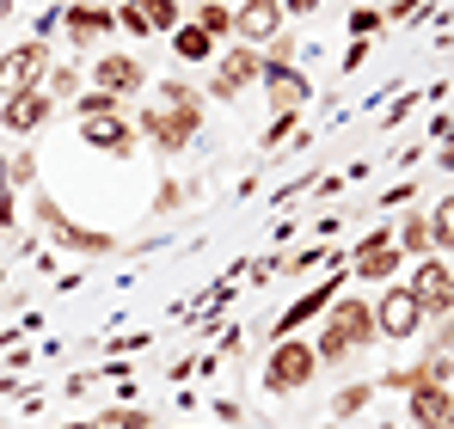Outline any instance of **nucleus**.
<instances>
[{
	"label": "nucleus",
	"mask_w": 454,
	"mask_h": 429,
	"mask_svg": "<svg viewBox=\"0 0 454 429\" xmlns=\"http://www.w3.org/2000/svg\"><path fill=\"white\" fill-rule=\"evenodd\" d=\"M380 338L375 325V307L369 300H332V313H325V332H319V362H350L356 350H369Z\"/></svg>",
	"instance_id": "obj_1"
},
{
	"label": "nucleus",
	"mask_w": 454,
	"mask_h": 429,
	"mask_svg": "<svg viewBox=\"0 0 454 429\" xmlns=\"http://www.w3.org/2000/svg\"><path fill=\"white\" fill-rule=\"evenodd\" d=\"M313 374H319V350L313 344H301V338L270 344V356H264V386L270 393H301V386H313Z\"/></svg>",
	"instance_id": "obj_2"
},
{
	"label": "nucleus",
	"mask_w": 454,
	"mask_h": 429,
	"mask_svg": "<svg viewBox=\"0 0 454 429\" xmlns=\"http://www.w3.org/2000/svg\"><path fill=\"white\" fill-rule=\"evenodd\" d=\"M50 50L31 37V43H12V50H0V98H19V92H43V80H50Z\"/></svg>",
	"instance_id": "obj_3"
},
{
	"label": "nucleus",
	"mask_w": 454,
	"mask_h": 429,
	"mask_svg": "<svg viewBox=\"0 0 454 429\" xmlns=\"http://www.w3.org/2000/svg\"><path fill=\"white\" fill-rule=\"evenodd\" d=\"M203 129V111H178V105H148L142 111V136H148L160 153H184Z\"/></svg>",
	"instance_id": "obj_4"
},
{
	"label": "nucleus",
	"mask_w": 454,
	"mask_h": 429,
	"mask_svg": "<svg viewBox=\"0 0 454 429\" xmlns=\"http://www.w3.org/2000/svg\"><path fill=\"white\" fill-rule=\"evenodd\" d=\"M405 288H411V300L424 307V319H454V270L442 258H424Z\"/></svg>",
	"instance_id": "obj_5"
},
{
	"label": "nucleus",
	"mask_w": 454,
	"mask_h": 429,
	"mask_svg": "<svg viewBox=\"0 0 454 429\" xmlns=\"http://www.w3.org/2000/svg\"><path fill=\"white\" fill-rule=\"evenodd\" d=\"M37 221H43V227L56 233V246H62V252H80V258H105V252H117V239H111V233L74 227V221L56 209V203H37Z\"/></svg>",
	"instance_id": "obj_6"
},
{
	"label": "nucleus",
	"mask_w": 454,
	"mask_h": 429,
	"mask_svg": "<svg viewBox=\"0 0 454 429\" xmlns=\"http://www.w3.org/2000/svg\"><path fill=\"white\" fill-rule=\"evenodd\" d=\"M252 80H264V56L239 43V50H227L222 62H215V86H209V98H215V105H233Z\"/></svg>",
	"instance_id": "obj_7"
},
{
	"label": "nucleus",
	"mask_w": 454,
	"mask_h": 429,
	"mask_svg": "<svg viewBox=\"0 0 454 429\" xmlns=\"http://www.w3.org/2000/svg\"><path fill=\"white\" fill-rule=\"evenodd\" d=\"M375 325H380V338L405 344V338H418V325H424V307L411 300V288H387V294L375 300Z\"/></svg>",
	"instance_id": "obj_8"
},
{
	"label": "nucleus",
	"mask_w": 454,
	"mask_h": 429,
	"mask_svg": "<svg viewBox=\"0 0 454 429\" xmlns=\"http://www.w3.org/2000/svg\"><path fill=\"white\" fill-rule=\"evenodd\" d=\"M264 98H270L283 117H295L307 98H313V80H307L295 62H264Z\"/></svg>",
	"instance_id": "obj_9"
},
{
	"label": "nucleus",
	"mask_w": 454,
	"mask_h": 429,
	"mask_svg": "<svg viewBox=\"0 0 454 429\" xmlns=\"http://www.w3.org/2000/svg\"><path fill=\"white\" fill-rule=\"evenodd\" d=\"M405 393H411L405 411H411V424H418V429H449L454 424V393H449V386H436V380H411Z\"/></svg>",
	"instance_id": "obj_10"
},
{
	"label": "nucleus",
	"mask_w": 454,
	"mask_h": 429,
	"mask_svg": "<svg viewBox=\"0 0 454 429\" xmlns=\"http://www.w3.org/2000/svg\"><path fill=\"white\" fill-rule=\"evenodd\" d=\"M233 31L246 37V50L277 43V37H283V0H246V6L233 12Z\"/></svg>",
	"instance_id": "obj_11"
},
{
	"label": "nucleus",
	"mask_w": 454,
	"mask_h": 429,
	"mask_svg": "<svg viewBox=\"0 0 454 429\" xmlns=\"http://www.w3.org/2000/svg\"><path fill=\"white\" fill-rule=\"evenodd\" d=\"M56 117V98L50 92H19V98H0V129H12V136H31V129H43Z\"/></svg>",
	"instance_id": "obj_12"
},
{
	"label": "nucleus",
	"mask_w": 454,
	"mask_h": 429,
	"mask_svg": "<svg viewBox=\"0 0 454 429\" xmlns=\"http://www.w3.org/2000/svg\"><path fill=\"white\" fill-rule=\"evenodd\" d=\"M92 80H98V92H111L117 105H123V98H136V92L148 86V74H142V62H136V56H98Z\"/></svg>",
	"instance_id": "obj_13"
},
{
	"label": "nucleus",
	"mask_w": 454,
	"mask_h": 429,
	"mask_svg": "<svg viewBox=\"0 0 454 429\" xmlns=\"http://www.w3.org/2000/svg\"><path fill=\"white\" fill-rule=\"evenodd\" d=\"M80 142L98 147V153H117V160H123V153L136 147V123H129L123 111H111V117H86V123H80Z\"/></svg>",
	"instance_id": "obj_14"
},
{
	"label": "nucleus",
	"mask_w": 454,
	"mask_h": 429,
	"mask_svg": "<svg viewBox=\"0 0 454 429\" xmlns=\"http://www.w3.org/2000/svg\"><path fill=\"white\" fill-rule=\"evenodd\" d=\"M399 258H405V252H399V239H393V233H369V239L356 246V258H350V264H356V277H363V283H387V277L399 270Z\"/></svg>",
	"instance_id": "obj_15"
},
{
	"label": "nucleus",
	"mask_w": 454,
	"mask_h": 429,
	"mask_svg": "<svg viewBox=\"0 0 454 429\" xmlns=\"http://www.w3.org/2000/svg\"><path fill=\"white\" fill-rule=\"evenodd\" d=\"M332 300H338V277H332V283H319L313 294H301V300H295V307H289V313L277 319V344H283V338H295V332H301L307 319H313L319 307H332Z\"/></svg>",
	"instance_id": "obj_16"
},
{
	"label": "nucleus",
	"mask_w": 454,
	"mask_h": 429,
	"mask_svg": "<svg viewBox=\"0 0 454 429\" xmlns=\"http://www.w3.org/2000/svg\"><path fill=\"white\" fill-rule=\"evenodd\" d=\"M117 25V6H68V37L74 43H98Z\"/></svg>",
	"instance_id": "obj_17"
},
{
	"label": "nucleus",
	"mask_w": 454,
	"mask_h": 429,
	"mask_svg": "<svg viewBox=\"0 0 454 429\" xmlns=\"http://www.w3.org/2000/svg\"><path fill=\"white\" fill-rule=\"evenodd\" d=\"M172 56H178V62H215L222 50H215V37H209V31L178 25V31H172Z\"/></svg>",
	"instance_id": "obj_18"
},
{
	"label": "nucleus",
	"mask_w": 454,
	"mask_h": 429,
	"mask_svg": "<svg viewBox=\"0 0 454 429\" xmlns=\"http://www.w3.org/2000/svg\"><path fill=\"white\" fill-rule=\"evenodd\" d=\"M393 239H399V252H405V258H418V264L430 258V221H424V214H411Z\"/></svg>",
	"instance_id": "obj_19"
},
{
	"label": "nucleus",
	"mask_w": 454,
	"mask_h": 429,
	"mask_svg": "<svg viewBox=\"0 0 454 429\" xmlns=\"http://www.w3.org/2000/svg\"><path fill=\"white\" fill-rule=\"evenodd\" d=\"M129 6H142V19H148V31H178V0H129Z\"/></svg>",
	"instance_id": "obj_20"
},
{
	"label": "nucleus",
	"mask_w": 454,
	"mask_h": 429,
	"mask_svg": "<svg viewBox=\"0 0 454 429\" xmlns=\"http://www.w3.org/2000/svg\"><path fill=\"white\" fill-rule=\"evenodd\" d=\"M0 178H6V197H19V191H25V184L37 178V160H31V153H6Z\"/></svg>",
	"instance_id": "obj_21"
},
{
	"label": "nucleus",
	"mask_w": 454,
	"mask_h": 429,
	"mask_svg": "<svg viewBox=\"0 0 454 429\" xmlns=\"http://www.w3.org/2000/svg\"><path fill=\"white\" fill-rule=\"evenodd\" d=\"M68 111H74L80 123H86V117H111V111H117V98L92 86V92H74V105H68Z\"/></svg>",
	"instance_id": "obj_22"
},
{
	"label": "nucleus",
	"mask_w": 454,
	"mask_h": 429,
	"mask_svg": "<svg viewBox=\"0 0 454 429\" xmlns=\"http://www.w3.org/2000/svg\"><path fill=\"white\" fill-rule=\"evenodd\" d=\"M430 246L436 252H454V197L436 203V214H430Z\"/></svg>",
	"instance_id": "obj_23"
},
{
	"label": "nucleus",
	"mask_w": 454,
	"mask_h": 429,
	"mask_svg": "<svg viewBox=\"0 0 454 429\" xmlns=\"http://www.w3.org/2000/svg\"><path fill=\"white\" fill-rule=\"evenodd\" d=\"M191 25H197V31H209V37H227V31H233V12H227V6H215V0H203Z\"/></svg>",
	"instance_id": "obj_24"
},
{
	"label": "nucleus",
	"mask_w": 454,
	"mask_h": 429,
	"mask_svg": "<svg viewBox=\"0 0 454 429\" xmlns=\"http://www.w3.org/2000/svg\"><path fill=\"white\" fill-rule=\"evenodd\" d=\"M369 399H375V386H369V380H363V386H356V380H350V386H344V393H338V399H332V411H338V417H356V411H363V405H369Z\"/></svg>",
	"instance_id": "obj_25"
},
{
	"label": "nucleus",
	"mask_w": 454,
	"mask_h": 429,
	"mask_svg": "<svg viewBox=\"0 0 454 429\" xmlns=\"http://www.w3.org/2000/svg\"><path fill=\"white\" fill-rule=\"evenodd\" d=\"M380 25H387V12H380V6H356V12H350V37H356V43H369Z\"/></svg>",
	"instance_id": "obj_26"
},
{
	"label": "nucleus",
	"mask_w": 454,
	"mask_h": 429,
	"mask_svg": "<svg viewBox=\"0 0 454 429\" xmlns=\"http://www.w3.org/2000/svg\"><path fill=\"white\" fill-rule=\"evenodd\" d=\"M98 429H160V424H153L148 411H117V405H111V411L98 417Z\"/></svg>",
	"instance_id": "obj_27"
},
{
	"label": "nucleus",
	"mask_w": 454,
	"mask_h": 429,
	"mask_svg": "<svg viewBox=\"0 0 454 429\" xmlns=\"http://www.w3.org/2000/svg\"><path fill=\"white\" fill-rule=\"evenodd\" d=\"M74 62H56V68H50V98H68V105H74Z\"/></svg>",
	"instance_id": "obj_28"
},
{
	"label": "nucleus",
	"mask_w": 454,
	"mask_h": 429,
	"mask_svg": "<svg viewBox=\"0 0 454 429\" xmlns=\"http://www.w3.org/2000/svg\"><path fill=\"white\" fill-rule=\"evenodd\" d=\"M424 12H430L424 0H393L387 6V25H405V19H424Z\"/></svg>",
	"instance_id": "obj_29"
},
{
	"label": "nucleus",
	"mask_w": 454,
	"mask_h": 429,
	"mask_svg": "<svg viewBox=\"0 0 454 429\" xmlns=\"http://www.w3.org/2000/svg\"><path fill=\"white\" fill-rule=\"evenodd\" d=\"M117 25H123V31H136V37H148V19H142V6H117Z\"/></svg>",
	"instance_id": "obj_30"
},
{
	"label": "nucleus",
	"mask_w": 454,
	"mask_h": 429,
	"mask_svg": "<svg viewBox=\"0 0 454 429\" xmlns=\"http://www.w3.org/2000/svg\"><path fill=\"white\" fill-rule=\"evenodd\" d=\"M178 197H184V191H178L172 178H160V191H153V209H160V214H166V209H178Z\"/></svg>",
	"instance_id": "obj_31"
},
{
	"label": "nucleus",
	"mask_w": 454,
	"mask_h": 429,
	"mask_svg": "<svg viewBox=\"0 0 454 429\" xmlns=\"http://www.w3.org/2000/svg\"><path fill=\"white\" fill-rule=\"evenodd\" d=\"M319 264H332V252H319V246H313V252H295V258H289V270H319Z\"/></svg>",
	"instance_id": "obj_32"
},
{
	"label": "nucleus",
	"mask_w": 454,
	"mask_h": 429,
	"mask_svg": "<svg viewBox=\"0 0 454 429\" xmlns=\"http://www.w3.org/2000/svg\"><path fill=\"white\" fill-rule=\"evenodd\" d=\"M436 350H442V356L454 362V319H442V344H436Z\"/></svg>",
	"instance_id": "obj_33"
},
{
	"label": "nucleus",
	"mask_w": 454,
	"mask_h": 429,
	"mask_svg": "<svg viewBox=\"0 0 454 429\" xmlns=\"http://www.w3.org/2000/svg\"><path fill=\"white\" fill-rule=\"evenodd\" d=\"M313 6H319V0H283V19H289V12H313Z\"/></svg>",
	"instance_id": "obj_34"
},
{
	"label": "nucleus",
	"mask_w": 454,
	"mask_h": 429,
	"mask_svg": "<svg viewBox=\"0 0 454 429\" xmlns=\"http://www.w3.org/2000/svg\"><path fill=\"white\" fill-rule=\"evenodd\" d=\"M62 429H98V424H62Z\"/></svg>",
	"instance_id": "obj_35"
},
{
	"label": "nucleus",
	"mask_w": 454,
	"mask_h": 429,
	"mask_svg": "<svg viewBox=\"0 0 454 429\" xmlns=\"http://www.w3.org/2000/svg\"><path fill=\"white\" fill-rule=\"evenodd\" d=\"M6 12H12V0H0V19H6Z\"/></svg>",
	"instance_id": "obj_36"
},
{
	"label": "nucleus",
	"mask_w": 454,
	"mask_h": 429,
	"mask_svg": "<svg viewBox=\"0 0 454 429\" xmlns=\"http://www.w3.org/2000/svg\"><path fill=\"white\" fill-rule=\"evenodd\" d=\"M449 429H454V424H449Z\"/></svg>",
	"instance_id": "obj_37"
}]
</instances>
